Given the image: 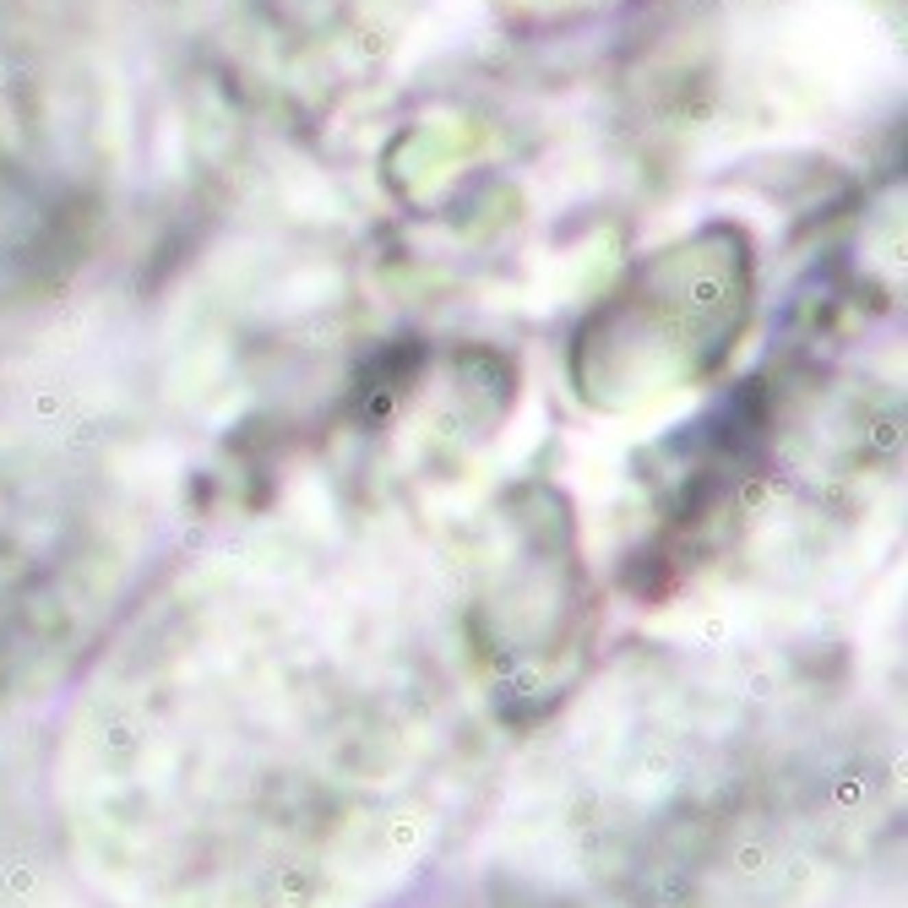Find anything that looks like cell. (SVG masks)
<instances>
[{
  "label": "cell",
  "mask_w": 908,
  "mask_h": 908,
  "mask_svg": "<svg viewBox=\"0 0 908 908\" xmlns=\"http://www.w3.org/2000/svg\"><path fill=\"white\" fill-rule=\"evenodd\" d=\"M147 523L120 473L33 435H0V713L93 664L136 604Z\"/></svg>",
  "instance_id": "obj_3"
},
{
  "label": "cell",
  "mask_w": 908,
  "mask_h": 908,
  "mask_svg": "<svg viewBox=\"0 0 908 908\" xmlns=\"http://www.w3.org/2000/svg\"><path fill=\"white\" fill-rule=\"evenodd\" d=\"M528 740L490 800L495 908H837L898 800L870 718L794 658L647 647Z\"/></svg>",
  "instance_id": "obj_2"
},
{
  "label": "cell",
  "mask_w": 908,
  "mask_h": 908,
  "mask_svg": "<svg viewBox=\"0 0 908 908\" xmlns=\"http://www.w3.org/2000/svg\"><path fill=\"white\" fill-rule=\"evenodd\" d=\"M512 745L452 609L310 549L202 555L82 669L55 805L109 908H392Z\"/></svg>",
  "instance_id": "obj_1"
}]
</instances>
